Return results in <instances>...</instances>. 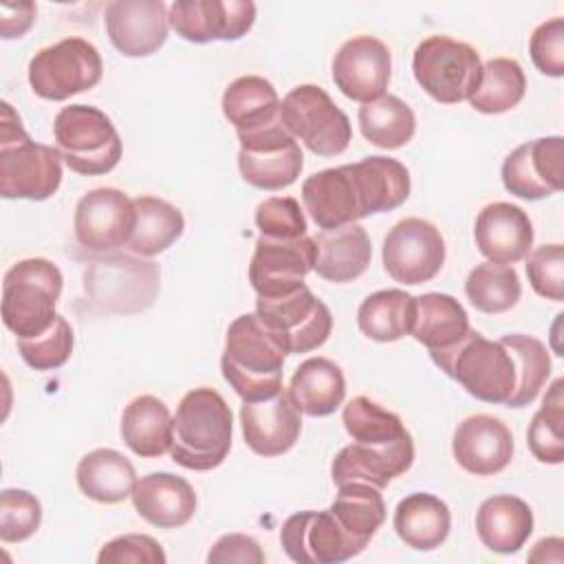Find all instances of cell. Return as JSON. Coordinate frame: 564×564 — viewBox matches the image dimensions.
Wrapping results in <instances>:
<instances>
[{"instance_id":"cell-19","label":"cell","mask_w":564,"mask_h":564,"mask_svg":"<svg viewBox=\"0 0 564 564\" xmlns=\"http://www.w3.org/2000/svg\"><path fill=\"white\" fill-rule=\"evenodd\" d=\"M390 70V48L372 35L346 40L333 57L335 86L341 90V95L359 104H368L386 95Z\"/></svg>"},{"instance_id":"cell-7","label":"cell","mask_w":564,"mask_h":564,"mask_svg":"<svg viewBox=\"0 0 564 564\" xmlns=\"http://www.w3.org/2000/svg\"><path fill=\"white\" fill-rule=\"evenodd\" d=\"M53 139L64 163L84 176L108 174L117 167L123 145L110 117L86 104L64 106L53 121Z\"/></svg>"},{"instance_id":"cell-29","label":"cell","mask_w":564,"mask_h":564,"mask_svg":"<svg viewBox=\"0 0 564 564\" xmlns=\"http://www.w3.org/2000/svg\"><path fill=\"white\" fill-rule=\"evenodd\" d=\"M392 527L410 549L434 551L449 535L452 513L438 496L416 491L397 505Z\"/></svg>"},{"instance_id":"cell-36","label":"cell","mask_w":564,"mask_h":564,"mask_svg":"<svg viewBox=\"0 0 564 564\" xmlns=\"http://www.w3.org/2000/svg\"><path fill=\"white\" fill-rule=\"evenodd\" d=\"M328 509L361 549L368 546L386 520V502L381 498V489L368 482L339 485L337 496Z\"/></svg>"},{"instance_id":"cell-50","label":"cell","mask_w":564,"mask_h":564,"mask_svg":"<svg viewBox=\"0 0 564 564\" xmlns=\"http://www.w3.org/2000/svg\"><path fill=\"white\" fill-rule=\"evenodd\" d=\"M35 4L33 2H18V4H11V2H2L0 4V31H2V37L4 40H11V37H22L35 22Z\"/></svg>"},{"instance_id":"cell-23","label":"cell","mask_w":564,"mask_h":564,"mask_svg":"<svg viewBox=\"0 0 564 564\" xmlns=\"http://www.w3.org/2000/svg\"><path fill=\"white\" fill-rule=\"evenodd\" d=\"M456 463L474 476L502 471L513 456L511 430L491 414H474L458 423L452 438Z\"/></svg>"},{"instance_id":"cell-12","label":"cell","mask_w":564,"mask_h":564,"mask_svg":"<svg viewBox=\"0 0 564 564\" xmlns=\"http://www.w3.org/2000/svg\"><path fill=\"white\" fill-rule=\"evenodd\" d=\"M238 170L245 183L275 192L297 181L304 167V156L300 143L284 130L282 121L256 132L238 134Z\"/></svg>"},{"instance_id":"cell-44","label":"cell","mask_w":564,"mask_h":564,"mask_svg":"<svg viewBox=\"0 0 564 564\" xmlns=\"http://www.w3.org/2000/svg\"><path fill=\"white\" fill-rule=\"evenodd\" d=\"M42 522V505L26 489H2L0 494V540L24 542Z\"/></svg>"},{"instance_id":"cell-35","label":"cell","mask_w":564,"mask_h":564,"mask_svg":"<svg viewBox=\"0 0 564 564\" xmlns=\"http://www.w3.org/2000/svg\"><path fill=\"white\" fill-rule=\"evenodd\" d=\"M134 200L137 223L128 240V249L141 258H152L172 247L183 229L185 218L181 209L156 196H139Z\"/></svg>"},{"instance_id":"cell-3","label":"cell","mask_w":564,"mask_h":564,"mask_svg":"<svg viewBox=\"0 0 564 564\" xmlns=\"http://www.w3.org/2000/svg\"><path fill=\"white\" fill-rule=\"evenodd\" d=\"M284 350L264 330L256 313L236 317L225 335L223 377L245 401H264L282 390Z\"/></svg>"},{"instance_id":"cell-37","label":"cell","mask_w":564,"mask_h":564,"mask_svg":"<svg viewBox=\"0 0 564 564\" xmlns=\"http://www.w3.org/2000/svg\"><path fill=\"white\" fill-rule=\"evenodd\" d=\"M359 130L377 148L397 150L412 141L416 117L397 95H381L359 108Z\"/></svg>"},{"instance_id":"cell-31","label":"cell","mask_w":564,"mask_h":564,"mask_svg":"<svg viewBox=\"0 0 564 564\" xmlns=\"http://www.w3.org/2000/svg\"><path fill=\"white\" fill-rule=\"evenodd\" d=\"M82 494L101 505H117L132 496L137 471L132 463L117 449L99 447L88 452L75 469Z\"/></svg>"},{"instance_id":"cell-24","label":"cell","mask_w":564,"mask_h":564,"mask_svg":"<svg viewBox=\"0 0 564 564\" xmlns=\"http://www.w3.org/2000/svg\"><path fill=\"white\" fill-rule=\"evenodd\" d=\"M478 251L498 264H513L529 256L533 247V225L529 214L511 203L485 205L474 225Z\"/></svg>"},{"instance_id":"cell-4","label":"cell","mask_w":564,"mask_h":564,"mask_svg":"<svg viewBox=\"0 0 564 564\" xmlns=\"http://www.w3.org/2000/svg\"><path fill=\"white\" fill-rule=\"evenodd\" d=\"M57 148L35 143L11 104L2 101L0 117V194L2 198L46 200L62 183Z\"/></svg>"},{"instance_id":"cell-15","label":"cell","mask_w":564,"mask_h":564,"mask_svg":"<svg viewBox=\"0 0 564 564\" xmlns=\"http://www.w3.org/2000/svg\"><path fill=\"white\" fill-rule=\"evenodd\" d=\"M134 223V200L117 187L90 189L79 198L73 216L77 242L95 253H108L128 245Z\"/></svg>"},{"instance_id":"cell-39","label":"cell","mask_w":564,"mask_h":564,"mask_svg":"<svg viewBox=\"0 0 564 564\" xmlns=\"http://www.w3.org/2000/svg\"><path fill=\"white\" fill-rule=\"evenodd\" d=\"M524 93L527 77L522 66L511 57H494L482 66L480 84L469 104L482 115H500L516 108Z\"/></svg>"},{"instance_id":"cell-48","label":"cell","mask_w":564,"mask_h":564,"mask_svg":"<svg viewBox=\"0 0 564 564\" xmlns=\"http://www.w3.org/2000/svg\"><path fill=\"white\" fill-rule=\"evenodd\" d=\"M161 544L145 533H126L106 542L97 555L99 564H163Z\"/></svg>"},{"instance_id":"cell-25","label":"cell","mask_w":564,"mask_h":564,"mask_svg":"<svg viewBox=\"0 0 564 564\" xmlns=\"http://www.w3.org/2000/svg\"><path fill=\"white\" fill-rule=\"evenodd\" d=\"M134 511L156 529H176L192 520L196 511L194 487L170 471H154L137 480L132 489Z\"/></svg>"},{"instance_id":"cell-14","label":"cell","mask_w":564,"mask_h":564,"mask_svg":"<svg viewBox=\"0 0 564 564\" xmlns=\"http://www.w3.org/2000/svg\"><path fill=\"white\" fill-rule=\"evenodd\" d=\"M284 553L297 564H341L364 549L344 531L330 509L297 511L280 529Z\"/></svg>"},{"instance_id":"cell-40","label":"cell","mask_w":564,"mask_h":564,"mask_svg":"<svg viewBox=\"0 0 564 564\" xmlns=\"http://www.w3.org/2000/svg\"><path fill=\"white\" fill-rule=\"evenodd\" d=\"M465 295L476 311L498 315L518 304L522 284L513 267L487 260L469 271L465 280Z\"/></svg>"},{"instance_id":"cell-45","label":"cell","mask_w":564,"mask_h":564,"mask_svg":"<svg viewBox=\"0 0 564 564\" xmlns=\"http://www.w3.org/2000/svg\"><path fill=\"white\" fill-rule=\"evenodd\" d=\"M256 225L260 236L293 240L306 236V218L291 196H271L256 207Z\"/></svg>"},{"instance_id":"cell-26","label":"cell","mask_w":564,"mask_h":564,"mask_svg":"<svg viewBox=\"0 0 564 564\" xmlns=\"http://www.w3.org/2000/svg\"><path fill=\"white\" fill-rule=\"evenodd\" d=\"M313 271L328 282H352L370 264L372 247L366 229L357 223L322 229L315 238Z\"/></svg>"},{"instance_id":"cell-38","label":"cell","mask_w":564,"mask_h":564,"mask_svg":"<svg viewBox=\"0 0 564 564\" xmlns=\"http://www.w3.org/2000/svg\"><path fill=\"white\" fill-rule=\"evenodd\" d=\"M498 341L509 350L518 377L513 394L509 397L507 405L522 408L533 403L551 375L549 348L540 339L522 333L505 335Z\"/></svg>"},{"instance_id":"cell-13","label":"cell","mask_w":564,"mask_h":564,"mask_svg":"<svg viewBox=\"0 0 564 564\" xmlns=\"http://www.w3.org/2000/svg\"><path fill=\"white\" fill-rule=\"evenodd\" d=\"M381 258L394 282L423 284L443 269L445 240L430 220L403 218L383 238Z\"/></svg>"},{"instance_id":"cell-32","label":"cell","mask_w":564,"mask_h":564,"mask_svg":"<svg viewBox=\"0 0 564 564\" xmlns=\"http://www.w3.org/2000/svg\"><path fill=\"white\" fill-rule=\"evenodd\" d=\"M469 317L463 304L447 293L416 295V317L412 337L430 352L456 346L469 333Z\"/></svg>"},{"instance_id":"cell-5","label":"cell","mask_w":564,"mask_h":564,"mask_svg":"<svg viewBox=\"0 0 564 564\" xmlns=\"http://www.w3.org/2000/svg\"><path fill=\"white\" fill-rule=\"evenodd\" d=\"M62 286V271L46 258L20 260L4 273L2 322L15 339L37 337L53 326Z\"/></svg>"},{"instance_id":"cell-46","label":"cell","mask_w":564,"mask_h":564,"mask_svg":"<svg viewBox=\"0 0 564 564\" xmlns=\"http://www.w3.org/2000/svg\"><path fill=\"white\" fill-rule=\"evenodd\" d=\"M527 278L540 297L564 300V247L560 242L542 245L529 253Z\"/></svg>"},{"instance_id":"cell-16","label":"cell","mask_w":564,"mask_h":564,"mask_svg":"<svg viewBox=\"0 0 564 564\" xmlns=\"http://www.w3.org/2000/svg\"><path fill=\"white\" fill-rule=\"evenodd\" d=\"M315 253V240L308 236L293 240L260 236L249 262V282L258 297H278L304 286Z\"/></svg>"},{"instance_id":"cell-22","label":"cell","mask_w":564,"mask_h":564,"mask_svg":"<svg viewBox=\"0 0 564 564\" xmlns=\"http://www.w3.org/2000/svg\"><path fill=\"white\" fill-rule=\"evenodd\" d=\"M240 427L247 447L258 456H282L300 438L302 416L289 392L280 390L271 399L242 403Z\"/></svg>"},{"instance_id":"cell-2","label":"cell","mask_w":564,"mask_h":564,"mask_svg":"<svg viewBox=\"0 0 564 564\" xmlns=\"http://www.w3.org/2000/svg\"><path fill=\"white\" fill-rule=\"evenodd\" d=\"M231 430L234 416L227 401L212 388H194L172 416L170 456L185 469H216L231 449Z\"/></svg>"},{"instance_id":"cell-34","label":"cell","mask_w":564,"mask_h":564,"mask_svg":"<svg viewBox=\"0 0 564 564\" xmlns=\"http://www.w3.org/2000/svg\"><path fill=\"white\" fill-rule=\"evenodd\" d=\"M416 317V295L401 289L370 293L357 308L359 330L375 341H397L412 333Z\"/></svg>"},{"instance_id":"cell-27","label":"cell","mask_w":564,"mask_h":564,"mask_svg":"<svg viewBox=\"0 0 564 564\" xmlns=\"http://www.w3.org/2000/svg\"><path fill=\"white\" fill-rule=\"evenodd\" d=\"M476 533L489 551L516 553L533 533V511L518 496H491L476 511Z\"/></svg>"},{"instance_id":"cell-30","label":"cell","mask_w":564,"mask_h":564,"mask_svg":"<svg viewBox=\"0 0 564 564\" xmlns=\"http://www.w3.org/2000/svg\"><path fill=\"white\" fill-rule=\"evenodd\" d=\"M223 115L236 134L256 132L280 121V99L273 84L260 75H242L223 93Z\"/></svg>"},{"instance_id":"cell-9","label":"cell","mask_w":564,"mask_h":564,"mask_svg":"<svg viewBox=\"0 0 564 564\" xmlns=\"http://www.w3.org/2000/svg\"><path fill=\"white\" fill-rule=\"evenodd\" d=\"M280 121L295 141L300 139L317 156H337L352 139L348 115L315 84L295 86L284 95Z\"/></svg>"},{"instance_id":"cell-42","label":"cell","mask_w":564,"mask_h":564,"mask_svg":"<svg viewBox=\"0 0 564 564\" xmlns=\"http://www.w3.org/2000/svg\"><path fill=\"white\" fill-rule=\"evenodd\" d=\"M341 423L352 441L388 443L410 434L399 414L381 408L368 397H355L344 405Z\"/></svg>"},{"instance_id":"cell-33","label":"cell","mask_w":564,"mask_h":564,"mask_svg":"<svg viewBox=\"0 0 564 564\" xmlns=\"http://www.w3.org/2000/svg\"><path fill=\"white\" fill-rule=\"evenodd\" d=\"M121 438L141 458H159L170 452L172 416L154 394L132 399L121 414Z\"/></svg>"},{"instance_id":"cell-41","label":"cell","mask_w":564,"mask_h":564,"mask_svg":"<svg viewBox=\"0 0 564 564\" xmlns=\"http://www.w3.org/2000/svg\"><path fill=\"white\" fill-rule=\"evenodd\" d=\"M527 443L531 454L546 465H560L564 460V394L562 379H555L533 414Z\"/></svg>"},{"instance_id":"cell-8","label":"cell","mask_w":564,"mask_h":564,"mask_svg":"<svg viewBox=\"0 0 564 564\" xmlns=\"http://www.w3.org/2000/svg\"><path fill=\"white\" fill-rule=\"evenodd\" d=\"M412 73L434 101L458 104L476 93L482 62L474 46L447 35H430L414 48Z\"/></svg>"},{"instance_id":"cell-6","label":"cell","mask_w":564,"mask_h":564,"mask_svg":"<svg viewBox=\"0 0 564 564\" xmlns=\"http://www.w3.org/2000/svg\"><path fill=\"white\" fill-rule=\"evenodd\" d=\"M430 357L478 401L507 403L513 394L518 377L509 350L474 328L456 346L443 352H430Z\"/></svg>"},{"instance_id":"cell-18","label":"cell","mask_w":564,"mask_h":564,"mask_svg":"<svg viewBox=\"0 0 564 564\" xmlns=\"http://www.w3.org/2000/svg\"><path fill=\"white\" fill-rule=\"evenodd\" d=\"M256 22L249 0H176L170 7V26L187 42L240 40Z\"/></svg>"},{"instance_id":"cell-11","label":"cell","mask_w":564,"mask_h":564,"mask_svg":"<svg viewBox=\"0 0 564 564\" xmlns=\"http://www.w3.org/2000/svg\"><path fill=\"white\" fill-rule=\"evenodd\" d=\"M256 315L273 341L291 355L319 348L333 330L328 306L306 284L286 295L258 297Z\"/></svg>"},{"instance_id":"cell-47","label":"cell","mask_w":564,"mask_h":564,"mask_svg":"<svg viewBox=\"0 0 564 564\" xmlns=\"http://www.w3.org/2000/svg\"><path fill=\"white\" fill-rule=\"evenodd\" d=\"M529 53L540 73L549 77H562L564 75V20L551 18L542 22L529 40Z\"/></svg>"},{"instance_id":"cell-17","label":"cell","mask_w":564,"mask_h":564,"mask_svg":"<svg viewBox=\"0 0 564 564\" xmlns=\"http://www.w3.org/2000/svg\"><path fill=\"white\" fill-rule=\"evenodd\" d=\"M502 185L524 200H540L564 187V139L542 137L518 145L502 161Z\"/></svg>"},{"instance_id":"cell-1","label":"cell","mask_w":564,"mask_h":564,"mask_svg":"<svg viewBox=\"0 0 564 564\" xmlns=\"http://www.w3.org/2000/svg\"><path fill=\"white\" fill-rule=\"evenodd\" d=\"M410 196L408 167L390 156L326 167L302 183V203L319 229H335L392 212Z\"/></svg>"},{"instance_id":"cell-43","label":"cell","mask_w":564,"mask_h":564,"mask_svg":"<svg viewBox=\"0 0 564 564\" xmlns=\"http://www.w3.org/2000/svg\"><path fill=\"white\" fill-rule=\"evenodd\" d=\"M18 350L29 368L40 372L57 370L68 361L73 352V328L64 315H57L46 333L18 339Z\"/></svg>"},{"instance_id":"cell-49","label":"cell","mask_w":564,"mask_h":564,"mask_svg":"<svg viewBox=\"0 0 564 564\" xmlns=\"http://www.w3.org/2000/svg\"><path fill=\"white\" fill-rule=\"evenodd\" d=\"M209 564H225V562H240V564H262L264 553L260 544L245 533H227L216 540L212 551L207 553Z\"/></svg>"},{"instance_id":"cell-28","label":"cell","mask_w":564,"mask_h":564,"mask_svg":"<svg viewBox=\"0 0 564 564\" xmlns=\"http://www.w3.org/2000/svg\"><path fill=\"white\" fill-rule=\"evenodd\" d=\"M286 392L300 414L328 416L344 403L346 379L335 361L311 357L295 368Z\"/></svg>"},{"instance_id":"cell-10","label":"cell","mask_w":564,"mask_h":564,"mask_svg":"<svg viewBox=\"0 0 564 564\" xmlns=\"http://www.w3.org/2000/svg\"><path fill=\"white\" fill-rule=\"evenodd\" d=\"M104 62L95 44L84 37H64L40 48L29 62L31 90L48 101H64L101 82Z\"/></svg>"},{"instance_id":"cell-20","label":"cell","mask_w":564,"mask_h":564,"mask_svg":"<svg viewBox=\"0 0 564 564\" xmlns=\"http://www.w3.org/2000/svg\"><path fill=\"white\" fill-rule=\"evenodd\" d=\"M414 463V443L405 434L388 443L352 441L341 447L330 465L333 482H368L377 489L388 487L390 480L403 476Z\"/></svg>"},{"instance_id":"cell-21","label":"cell","mask_w":564,"mask_h":564,"mask_svg":"<svg viewBox=\"0 0 564 564\" xmlns=\"http://www.w3.org/2000/svg\"><path fill=\"white\" fill-rule=\"evenodd\" d=\"M112 46L126 57L156 53L170 31V11L163 0H115L104 13Z\"/></svg>"}]
</instances>
